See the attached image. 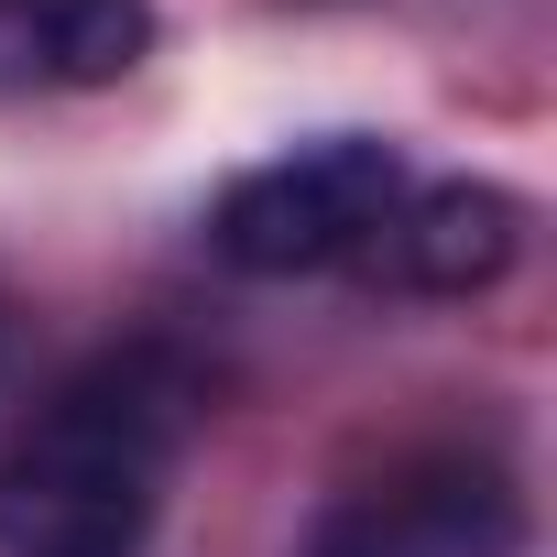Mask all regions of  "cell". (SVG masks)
Instances as JSON below:
<instances>
[{"mask_svg":"<svg viewBox=\"0 0 557 557\" xmlns=\"http://www.w3.org/2000/svg\"><path fill=\"white\" fill-rule=\"evenodd\" d=\"M186 437V383L153 350L66 372L0 448V557H143Z\"/></svg>","mask_w":557,"mask_h":557,"instance_id":"obj_1","label":"cell"},{"mask_svg":"<svg viewBox=\"0 0 557 557\" xmlns=\"http://www.w3.org/2000/svg\"><path fill=\"white\" fill-rule=\"evenodd\" d=\"M394 208H405V153L372 143V132H329V143H296V153L230 175L219 208H208V251L230 273L285 285V273L361 262Z\"/></svg>","mask_w":557,"mask_h":557,"instance_id":"obj_2","label":"cell"},{"mask_svg":"<svg viewBox=\"0 0 557 557\" xmlns=\"http://www.w3.org/2000/svg\"><path fill=\"white\" fill-rule=\"evenodd\" d=\"M524 230H535V208L513 186L437 175V186H405V208L383 219L372 262L394 273V285H416V296H481V285H503V273L524 262Z\"/></svg>","mask_w":557,"mask_h":557,"instance_id":"obj_3","label":"cell"},{"mask_svg":"<svg viewBox=\"0 0 557 557\" xmlns=\"http://www.w3.org/2000/svg\"><path fill=\"white\" fill-rule=\"evenodd\" d=\"M372 492L394 503V524H405L426 557H513V546H524V492H513V470L481 459V448H416V459H394Z\"/></svg>","mask_w":557,"mask_h":557,"instance_id":"obj_4","label":"cell"},{"mask_svg":"<svg viewBox=\"0 0 557 557\" xmlns=\"http://www.w3.org/2000/svg\"><path fill=\"white\" fill-rule=\"evenodd\" d=\"M12 34L34 45L45 77L110 88V77H132L143 45H153V0H34V12H12Z\"/></svg>","mask_w":557,"mask_h":557,"instance_id":"obj_5","label":"cell"},{"mask_svg":"<svg viewBox=\"0 0 557 557\" xmlns=\"http://www.w3.org/2000/svg\"><path fill=\"white\" fill-rule=\"evenodd\" d=\"M307 557H426V546L394 524V503H383V492H339V503L307 524Z\"/></svg>","mask_w":557,"mask_h":557,"instance_id":"obj_6","label":"cell"}]
</instances>
